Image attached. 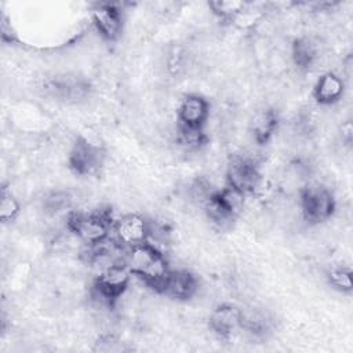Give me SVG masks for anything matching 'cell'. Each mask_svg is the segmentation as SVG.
<instances>
[{
  "instance_id": "obj_11",
  "label": "cell",
  "mask_w": 353,
  "mask_h": 353,
  "mask_svg": "<svg viewBox=\"0 0 353 353\" xmlns=\"http://www.w3.org/2000/svg\"><path fill=\"white\" fill-rule=\"evenodd\" d=\"M199 290L197 277L186 269H170L156 292L179 302L192 299Z\"/></svg>"
},
{
  "instance_id": "obj_16",
  "label": "cell",
  "mask_w": 353,
  "mask_h": 353,
  "mask_svg": "<svg viewBox=\"0 0 353 353\" xmlns=\"http://www.w3.org/2000/svg\"><path fill=\"white\" fill-rule=\"evenodd\" d=\"M320 57L319 44L307 36L296 37L291 44V59L298 70H310Z\"/></svg>"
},
{
  "instance_id": "obj_23",
  "label": "cell",
  "mask_w": 353,
  "mask_h": 353,
  "mask_svg": "<svg viewBox=\"0 0 353 353\" xmlns=\"http://www.w3.org/2000/svg\"><path fill=\"white\" fill-rule=\"evenodd\" d=\"M352 131L350 121H346V124L342 125V139L346 142V145H350L352 142Z\"/></svg>"
},
{
  "instance_id": "obj_9",
  "label": "cell",
  "mask_w": 353,
  "mask_h": 353,
  "mask_svg": "<svg viewBox=\"0 0 353 353\" xmlns=\"http://www.w3.org/2000/svg\"><path fill=\"white\" fill-rule=\"evenodd\" d=\"M46 91L57 101L79 103L90 95L91 85L87 79L77 74H57L46 83Z\"/></svg>"
},
{
  "instance_id": "obj_1",
  "label": "cell",
  "mask_w": 353,
  "mask_h": 353,
  "mask_svg": "<svg viewBox=\"0 0 353 353\" xmlns=\"http://www.w3.org/2000/svg\"><path fill=\"white\" fill-rule=\"evenodd\" d=\"M123 262L132 276L154 291L170 270L165 255L149 241L127 248Z\"/></svg>"
},
{
  "instance_id": "obj_21",
  "label": "cell",
  "mask_w": 353,
  "mask_h": 353,
  "mask_svg": "<svg viewBox=\"0 0 353 353\" xmlns=\"http://www.w3.org/2000/svg\"><path fill=\"white\" fill-rule=\"evenodd\" d=\"M241 328L247 330L255 336H263L269 331V320L261 313H244L243 312V324Z\"/></svg>"
},
{
  "instance_id": "obj_20",
  "label": "cell",
  "mask_w": 353,
  "mask_h": 353,
  "mask_svg": "<svg viewBox=\"0 0 353 353\" xmlns=\"http://www.w3.org/2000/svg\"><path fill=\"white\" fill-rule=\"evenodd\" d=\"M21 212L19 200L6 188H3L1 199H0V219L1 222H12Z\"/></svg>"
},
{
  "instance_id": "obj_19",
  "label": "cell",
  "mask_w": 353,
  "mask_h": 353,
  "mask_svg": "<svg viewBox=\"0 0 353 353\" xmlns=\"http://www.w3.org/2000/svg\"><path fill=\"white\" fill-rule=\"evenodd\" d=\"M327 280L328 284L342 292V294H350L353 291V283H352V270L343 266L332 268L327 272Z\"/></svg>"
},
{
  "instance_id": "obj_10",
  "label": "cell",
  "mask_w": 353,
  "mask_h": 353,
  "mask_svg": "<svg viewBox=\"0 0 353 353\" xmlns=\"http://www.w3.org/2000/svg\"><path fill=\"white\" fill-rule=\"evenodd\" d=\"M152 225V221L141 214H125L113 222L114 239L125 248L149 241Z\"/></svg>"
},
{
  "instance_id": "obj_2",
  "label": "cell",
  "mask_w": 353,
  "mask_h": 353,
  "mask_svg": "<svg viewBox=\"0 0 353 353\" xmlns=\"http://www.w3.org/2000/svg\"><path fill=\"white\" fill-rule=\"evenodd\" d=\"M66 228L77 239L94 245L110 237L113 221L105 211L97 212H70L66 219Z\"/></svg>"
},
{
  "instance_id": "obj_14",
  "label": "cell",
  "mask_w": 353,
  "mask_h": 353,
  "mask_svg": "<svg viewBox=\"0 0 353 353\" xmlns=\"http://www.w3.org/2000/svg\"><path fill=\"white\" fill-rule=\"evenodd\" d=\"M279 124L280 117L274 108L266 106L256 110L250 124V131L255 143L259 146L268 145L277 132Z\"/></svg>"
},
{
  "instance_id": "obj_7",
  "label": "cell",
  "mask_w": 353,
  "mask_h": 353,
  "mask_svg": "<svg viewBox=\"0 0 353 353\" xmlns=\"http://www.w3.org/2000/svg\"><path fill=\"white\" fill-rule=\"evenodd\" d=\"M103 163L102 149L83 137H77L68 153V167L77 176H87L99 170Z\"/></svg>"
},
{
  "instance_id": "obj_6",
  "label": "cell",
  "mask_w": 353,
  "mask_h": 353,
  "mask_svg": "<svg viewBox=\"0 0 353 353\" xmlns=\"http://www.w3.org/2000/svg\"><path fill=\"white\" fill-rule=\"evenodd\" d=\"M262 182L256 163L245 156H233L226 168V185L247 196L258 190Z\"/></svg>"
},
{
  "instance_id": "obj_3",
  "label": "cell",
  "mask_w": 353,
  "mask_h": 353,
  "mask_svg": "<svg viewBox=\"0 0 353 353\" xmlns=\"http://www.w3.org/2000/svg\"><path fill=\"white\" fill-rule=\"evenodd\" d=\"M301 210L303 219L310 225L328 221L336 207V201L330 189L319 183H309L301 190Z\"/></svg>"
},
{
  "instance_id": "obj_5",
  "label": "cell",
  "mask_w": 353,
  "mask_h": 353,
  "mask_svg": "<svg viewBox=\"0 0 353 353\" xmlns=\"http://www.w3.org/2000/svg\"><path fill=\"white\" fill-rule=\"evenodd\" d=\"M244 197V194L226 185L222 189H216V192L203 204L204 212L216 226H228L243 210Z\"/></svg>"
},
{
  "instance_id": "obj_17",
  "label": "cell",
  "mask_w": 353,
  "mask_h": 353,
  "mask_svg": "<svg viewBox=\"0 0 353 353\" xmlns=\"http://www.w3.org/2000/svg\"><path fill=\"white\" fill-rule=\"evenodd\" d=\"M72 204V196L69 192L66 190H51L48 192L41 201L43 205V211L47 215H58L62 214L65 211H68L70 208Z\"/></svg>"
},
{
  "instance_id": "obj_12",
  "label": "cell",
  "mask_w": 353,
  "mask_h": 353,
  "mask_svg": "<svg viewBox=\"0 0 353 353\" xmlns=\"http://www.w3.org/2000/svg\"><path fill=\"white\" fill-rule=\"evenodd\" d=\"M92 25L99 36L109 43L116 41L123 32V11L114 3H99L91 11Z\"/></svg>"
},
{
  "instance_id": "obj_15",
  "label": "cell",
  "mask_w": 353,
  "mask_h": 353,
  "mask_svg": "<svg viewBox=\"0 0 353 353\" xmlns=\"http://www.w3.org/2000/svg\"><path fill=\"white\" fill-rule=\"evenodd\" d=\"M345 92V81L335 72L323 73L313 85L312 97L323 106H330L341 101Z\"/></svg>"
},
{
  "instance_id": "obj_22",
  "label": "cell",
  "mask_w": 353,
  "mask_h": 353,
  "mask_svg": "<svg viewBox=\"0 0 353 353\" xmlns=\"http://www.w3.org/2000/svg\"><path fill=\"white\" fill-rule=\"evenodd\" d=\"M215 192L216 189H214L212 183L204 176L196 178L190 185V196L200 204H204Z\"/></svg>"
},
{
  "instance_id": "obj_4",
  "label": "cell",
  "mask_w": 353,
  "mask_h": 353,
  "mask_svg": "<svg viewBox=\"0 0 353 353\" xmlns=\"http://www.w3.org/2000/svg\"><path fill=\"white\" fill-rule=\"evenodd\" d=\"M131 272L124 262H114L105 266L94 281L95 296L112 307L127 291L131 281Z\"/></svg>"
},
{
  "instance_id": "obj_13",
  "label": "cell",
  "mask_w": 353,
  "mask_h": 353,
  "mask_svg": "<svg viewBox=\"0 0 353 353\" xmlns=\"http://www.w3.org/2000/svg\"><path fill=\"white\" fill-rule=\"evenodd\" d=\"M243 310L232 303H221L212 309L208 317L210 330L221 339H229L241 328Z\"/></svg>"
},
{
  "instance_id": "obj_18",
  "label": "cell",
  "mask_w": 353,
  "mask_h": 353,
  "mask_svg": "<svg viewBox=\"0 0 353 353\" xmlns=\"http://www.w3.org/2000/svg\"><path fill=\"white\" fill-rule=\"evenodd\" d=\"M208 7L211 8L212 14L219 19L233 21L245 11L247 3L239 0H215L210 1Z\"/></svg>"
},
{
  "instance_id": "obj_8",
  "label": "cell",
  "mask_w": 353,
  "mask_h": 353,
  "mask_svg": "<svg viewBox=\"0 0 353 353\" xmlns=\"http://www.w3.org/2000/svg\"><path fill=\"white\" fill-rule=\"evenodd\" d=\"M181 131L203 132L210 117V102L200 94L185 95L176 109Z\"/></svg>"
}]
</instances>
